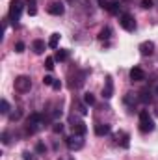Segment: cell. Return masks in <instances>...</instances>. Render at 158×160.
<instances>
[{"label":"cell","mask_w":158,"mask_h":160,"mask_svg":"<svg viewBox=\"0 0 158 160\" xmlns=\"http://www.w3.org/2000/svg\"><path fill=\"white\" fill-rule=\"evenodd\" d=\"M22 9H24V4H22L21 0H11V4H9V15H7V19H9L13 24H17V21L21 19V13H22Z\"/></svg>","instance_id":"1"},{"label":"cell","mask_w":158,"mask_h":160,"mask_svg":"<svg viewBox=\"0 0 158 160\" xmlns=\"http://www.w3.org/2000/svg\"><path fill=\"white\" fill-rule=\"evenodd\" d=\"M140 130H141L143 134L155 130V121H153V118L149 116L147 110H141V112H140Z\"/></svg>","instance_id":"2"},{"label":"cell","mask_w":158,"mask_h":160,"mask_svg":"<svg viewBox=\"0 0 158 160\" xmlns=\"http://www.w3.org/2000/svg\"><path fill=\"white\" fill-rule=\"evenodd\" d=\"M15 89H17L19 93L30 91V89H32V80H30V77H26V75L17 77V78H15Z\"/></svg>","instance_id":"3"},{"label":"cell","mask_w":158,"mask_h":160,"mask_svg":"<svg viewBox=\"0 0 158 160\" xmlns=\"http://www.w3.org/2000/svg\"><path fill=\"white\" fill-rule=\"evenodd\" d=\"M41 123H43V116H41V114H32V116L26 119V132H28V134H34V132L41 127Z\"/></svg>","instance_id":"4"},{"label":"cell","mask_w":158,"mask_h":160,"mask_svg":"<svg viewBox=\"0 0 158 160\" xmlns=\"http://www.w3.org/2000/svg\"><path fill=\"white\" fill-rule=\"evenodd\" d=\"M119 24H121V28L126 30V32H134V30H136V21H134V17H132L130 13H123V15L119 17Z\"/></svg>","instance_id":"5"},{"label":"cell","mask_w":158,"mask_h":160,"mask_svg":"<svg viewBox=\"0 0 158 160\" xmlns=\"http://www.w3.org/2000/svg\"><path fill=\"white\" fill-rule=\"evenodd\" d=\"M71 128H73V134L75 136H84L86 132H87V127H86V123L80 119H71Z\"/></svg>","instance_id":"6"},{"label":"cell","mask_w":158,"mask_h":160,"mask_svg":"<svg viewBox=\"0 0 158 160\" xmlns=\"http://www.w3.org/2000/svg\"><path fill=\"white\" fill-rule=\"evenodd\" d=\"M99 6H101L102 9H106V11L114 13V15L119 11V2H117V0H112V2H110V0H99Z\"/></svg>","instance_id":"7"},{"label":"cell","mask_w":158,"mask_h":160,"mask_svg":"<svg viewBox=\"0 0 158 160\" xmlns=\"http://www.w3.org/2000/svg\"><path fill=\"white\" fill-rule=\"evenodd\" d=\"M67 147L71 151H80L84 147V140H80V136H73V138H67Z\"/></svg>","instance_id":"8"},{"label":"cell","mask_w":158,"mask_h":160,"mask_svg":"<svg viewBox=\"0 0 158 160\" xmlns=\"http://www.w3.org/2000/svg\"><path fill=\"white\" fill-rule=\"evenodd\" d=\"M47 11H48L50 15H63V11H65V6H63L62 2H52V4L47 8Z\"/></svg>","instance_id":"9"},{"label":"cell","mask_w":158,"mask_h":160,"mask_svg":"<svg viewBox=\"0 0 158 160\" xmlns=\"http://www.w3.org/2000/svg\"><path fill=\"white\" fill-rule=\"evenodd\" d=\"M140 52H141L143 56H153V52H155V43H153V41H143V43L140 45Z\"/></svg>","instance_id":"10"},{"label":"cell","mask_w":158,"mask_h":160,"mask_svg":"<svg viewBox=\"0 0 158 160\" xmlns=\"http://www.w3.org/2000/svg\"><path fill=\"white\" fill-rule=\"evenodd\" d=\"M130 80H132V82H141V80H145L143 69H141V67H132V69H130Z\"/></svg>","instance_id":"11"},{"label":"cell","mask_w":158,"mask_h":160,"mask_svg":"<svg viewBox=\"0 0 158 160\" xmlns=\"http://www.w3.org/2000/svg\"><path fill=\"white\" fill-rule=\"evenodd\" d=\"M112 95H114V82H112V77H106V84L102 88V97L110 99Z\"/></svg>","instance_id":"12"},{"label":"cell","mask_w":158,"mask_h":160,"mask_svg":"<svg viewBox=\"0 0 158 160\" xmlns=\"http://www.w3.org/2000/svg\"><path fill=\"white\" fill-rule=\"evenodd\" d=\"M112 132V127L108 125V123H99V125H95V134L97 136H108Z\"/></svg>","instance_id":"13"},{"label":"cell","mask_w":158,"mask_h":160,"mask_svg":"<svg viewBox=\"0 0 158 160\" xmlns=\"http://www.w3.org/2000/svg\"><path fill=\"white\" fill-rule=\"evenodd\" d=\"M116 142H117L123 149H128V145H130V142H128V134L123 132V130H119L117 134H116Z\"/></svg>","instance_id":"14"},{"label":"cell","mask_w":158,"mask_h":160,"mask_svg":"<svg viewBox=\"0 0 158 160\" xmlns=\"http://www.w3.org/2000/svg\"><path fill=\"white\" fill-rule=\"evenodd\" d=\"M45 48H47V45H45V41L43 39H36L34 43H32V50H34L36 54H43Z\"/></svg>","instance_id":"15"},{"label":"cell","mask_w":158,"mask_h":160,"mask_svg":"<svg viewBox=\"0 0 158 160\" xmlns=\"http://www.w3.org/2000/svg\"><path fill=\"white\" fill-rule=\"evenodd\" d=\"M138 99H140L141 102H145V104H147V102H151V101H153V93H151V89H149V88L141 89V91H140V97H138Z\"/></svg>","instance_id":"16"},{"label":"cell","mask_w":158,"mask_h":160,"mask_svg":"<svg viewBox=\"0 0 158 160\" xmlns=\"http://www.w3.org/2000/svg\"><path fill=\"white\" fill-rule=\"evenodd\" d=\"M67 58H69V52H67V50H63V48L56 50V56H54V60H58V62H65Z\"/></svg>","instance_id":"17"},{"label":"cell","mask_w":158,"mask_h":160,"mask_svg":"<svg viewBox=\"0 0 158 160\" xmlns=\"http://www.w3.org/2000/svg\"><path fill=\"white\" fill-rule=\"evenodd\" d=\"M26 9H28V15H36L37 13V8H36V0H26Z\"/></svg>","instance_id":"18"},{"label":"cell","mask_w":158,"mask_h":160,"mask_svg":"<svg viewBox=\"0 0 158 160\" xmlns=\"http://www.w3.org/2000/svg\"><path fill=\"white\" fill-rule=\"evenodd\" d=\"M58 43H60V34H52L50 39H48V47L50 48H58Z\"/></svg>","instance_id":"19"},{"label":"cell","mask_w":158,"mask_h":160,"mask_svg":"<svg viewBox=\"0 0 158 160\" xmlns=\"http://www.w3.org/2000/svg\"><path fill=\"white\" fill-rule=\"evenodd\" d=\"M110 36H112V30L106 26V28H102L101 32H99V39L101 41H104V39H110Z\"/></svg>","instance_id":"20"},{"label":"cell","mask_w":158,"mask_h":160,"mask_svg":"<svg viewBox=\"0 0 158 160\" xmlns=\"http://www.w3.org/2000/svg\"><path fill=\"white\" fill-rule=\"evenodd\" d=\"M84 104H87V106L95 104V95H93V93H86V95H84Z\"/></svg>","instance_id":"21"},{"label":"cell","mask_w":158,"mask_h":160,"mask_svg":"<svg viewBox=\"0 0 158 160\" xmlns=\"http://www.w3.org/2000/svg\"><path fill=\"white\" fill-rule=\"evenodd\" d=\"M0 114H9V102L6 99L0 101Z\"/></svg>","instance_id":"22"},{"label":"cell","mask_w":158,"mask_h":160,"mask_svg":"<svg viewBox=\"0 0 158 160\" xmlns=\"http://www.w3.org/2000/svg\"><path fill=\"white\" fill-rule=\"evenodd\" d=\"M52 130H54L56 134H62V132H63V125H62L60 121H56V123H54V127H52Z\"/></svg>","instance_id":"23"},{"label":"cell","mask_w":158,"mask_h":160,"mask_svg":"<svg viewBox=\"0 0 158 160\" xmlns=\"http://www.w3.org/2000/svg\"><path fill=\"white\" fill-rule=\"evenodd\" d=\"M45 67H47L48 71H52V69H54V58H47V60H45Z\"/></svg>","instance_id":"24"},{"label":"cell","mask_w":158,"mask_h":160,"mask_svg":"<svg viewBox=\"0 0 158 160\" xmlns=\"http://www.w3.org/2000/svg\"><path fill=\"white\" fill-rule=\"evenodd\" d=\"M43 84H45V86H52V84H54V78H52L50 75H47V77H43Z\"/></svg>","instance_id":"25"},{"label":"cell","mask_w":158,"mask_h":160,"mask_svg":"<svg viewBox=\"0 0 158 160\" xmlns=\"http://www.w3.org/2000/svg\"><path fill=\"white\" fill-rule=\"evenodd\" d=\"M141 8L143 9H151L153 8V0H141Z\"/></svg>","instance_id":"26"},{"label":"cell","mask_w":158,"mask_h":160,"mask_svg":"<svg viewBox=\"0 0 158 160\" xmlns=\"http://www.w3.org/2000/svg\"><path fill=\"white\" fill-rule=\"evenodd\" d=\"M86 106H87V104H77V108H78V112L82 114V116H86V114H87V110H86Z\"/></svg>","instance_id":"27"},{"label":"cell","mask_w":158,"mask_h":160,"mask_svg":"<svg viewBox=\"0 0 158 160\" xmlns=\"http://www.w3.org/2000/svg\"><path fill=\"white\" fill-rule=\"evenodd\" d=\"M15 52H24V43H21V41H19V43L15 45Z\"/></svg>","instance_id":"28"},{"label":"cell","mask_w":158,"mask_h":160,"mask_svg":"<svg viewBox=\"0 0 158 160\" xmlns=\"http://www.w3.org/2000/svg\"><path fill=\"white\" fill-rule=\"evenodd\" d=\"M2 143H4V145L9 143V134H7V132H2Z\"/></svg>","instance_id":"29"},{"label":"cell","mask_w":158,"mask_h":160,"mask_svg":"<svg viewBox=\"0 0 158 160\" xmlns=\"http://www.w3.org/2000/svg\"><path fill=\"white\" fill-rule=\"evenodd\" d=\"M22 158H24V160H36V158H34V155H32L30 151H24V153H22Z\"/></svg>","instance_id":"30"},{"label":"cell","mask_w":158,"mask_h":160,"mask_svg":"<svg viewBox=\"0 0 158 160\" xmlns=\"http://www.w3.org/2000/svg\"><path fill=\"white\" fill-rule=\"evenodd\" d=\"M9 119H11V121H17V119H21V110H17L15 114H11V116H9Z\"/></svg>","instance_id":"31"},{"label":"cell","mask_w":158,"mask_h":160,"mask_svg":"<svg viewBox=\"0 0 158 160\" xmlns=\"http://www.w3.org/2000/svg\"><path fill=\"white\" fill-rule=\"evenodd\" d=\"M52 89L60 91V89H62V82H60V80H54V84H52Z\"/></svg>","instance_id":"32"},{"label":"cell","mask_w":158,"mask_h":160,"mask_svg":"<svg viewBox=\"0 0 158 160\" xmlns=\"http://www.w3.org/2000/svg\"><path fill=\"white\" fill-rule=\"evenodd\" d=\"M36 151H37V153H45V151H47V147H45L43 143H37V145H36Z\"/></svg>","instance_id":"33"},{"label":"cell","mask_w":158,"mask_h":160,"mask_svg":"<svg viewBox=\"0 0 158 160\" xmlns=\"http://www.w3.org/2000/svg\"><path fill=\"white\" fill-rule=\"evenodd\" d=\"M52 118H54V119L62 118V110H54V112H52Z\"/></svg>","instance_id":"34"},{"label":"cell","mask_w":158,"mask_h":160,"mask_svg":"<svg viewBox=\"0 0 158 160\" xmlns=\"http://www.w3.org/2000/svg\"><path fill=\"white\" fill-rule=\"evenodd\" d=\"M58 160H73V158H58Z\"/></svg>","instance_id":"35"},{"label":"cell","mask_w":158,"mask_h":160,"mask_svg":"<svg viewBox=\"0 0 158 160\" xmlns=\"http://www.w3.org/2000/svg\"><path fill=\"white\" fill-rule=\"evenodd\" d=\"M67 2H71V4H73V2H77V0H67Z\"/></svg>","instance_id":"36"},{"label":"cell","mask_w":158,"mask_h":160,"mask_svg":"<svg viewBox=\"0 0 158 160\" xmlns=\"http://www.w3.org/2000/svg\"><path fill=\"white\" fill-rule=\"evenodd\" d=\"M155 91H156V95H158V86H156V89H155Z\"/></svg>","instance_id":"37"},{"label":"cell","mask_w":158,"mask_h":160,"mask_svg":"<svg viewBox=\"0 0 158 160\" xmlns=\"http://www.w3.org/2000/svg\"><path fill=\"white\" fill-rule=\"evenodd\" d=\"M87 2H91V0H87ZM97 2H99V0H97Z\"/></svg>","instance_id":"38"}]
</instances>
